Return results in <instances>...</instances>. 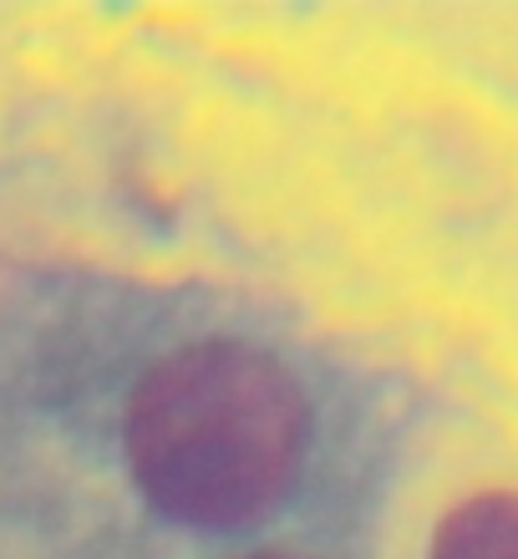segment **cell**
Masks as SVG:
<instances>
[{
	"label": "cell",
	"instance_id": "obj_1",
	"mask_svg": "<svg viewBox=\"0 0 518 559\" xmlns=\"http://www.w3.org/2000/svg\"><path fill=\"white\" fill-rule=\"evenodd\" d=\"M133 468L178 519L260 514L300 463L305 407L280 367L244 346H193L153 371L133 402Z\"/></svg>",
	"mask_w": 518,
	"mask_h": 559
},
{
	"label": "cell",
	"instance_id": "obj_3",
	"mask_svg": "<svg viewBox=\"0 0 518 559\" xmlns=\"http://www.w3.org/2000/svg\"><path fill=\"white\" fill-rule=\"evenodd\" d=\"M250 559H290V555H250Z\"/></svg>",
	"mask_w": 518,
	"mask_h": 559
},
{
	"label": "cell",
	"instance_id": "obj_2",
	"mask_svg": "<svg viewBox=\"0 0 518 559\" xmlns=\"http://www.w3.org/2000/svg\"><path fill=\"white\" fill-rule=\"evenodd\" d=\"M432 559H518V493H478L443 519Z\"/></svg>",
	"mask_w": 518,
	"mask_h": 559
}]
</instances>
